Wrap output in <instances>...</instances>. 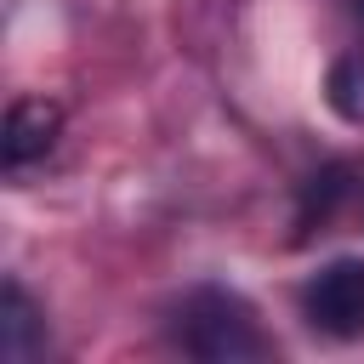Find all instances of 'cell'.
Returning <instances> with one entry per match:
<instances>
[{"instance_id":"8992f818","label":"cell","mask_w":364,"mask_h":364,"mask_svg":"<svg viewBox=\"0 0 364 364\" xmlns=\"http://www.w3.org/2000/svg\"><path fill=\"white\" fill-rule=\"evenodd\" d=\"M341 188H347V171L341 165H324L307 188H301V216H296V228H313V222H330V210H336V199H341Z\"/></svg>"},{"instance_id":"6da1fadb","label":"cell","mask_w":364,"mask_h":364,"mask_svg":"<svg viewBox=\"0 0 364 364\" xmlns=\"http://www.w3.org/2000/svg\"><path fill=\"white\" fill-rule=\"evenodd\" d=\"M182 347L205 364H250V358H267L273 341L262 336L256 313L233 296V290H193L188 307H182Z\"/></svg>"},{"instance_id":"52a82bcc","label":"cell","mask_w":364,"mask_h":364,"mask_svg":"<svg viewBox=\"0 0 364 364\" xmlns=\"http://www.w3.org/2000/svg\"><path fill=\"white\" fill-rule=\"evenodd\" d=\"M358 40H364V0H358Z\"/></svg>"},{"instance_id":"5b68a950","label":"cell","mask_w":364,"mask_h":364,"mask_svg":"<svg viewBox=\"0 0 364 364\" xmlns=\"http://www.w3.org/2000/svg\"><path fill=\"white\" fill-rule=\"evenodd\" d=\"M324 102H330V108H336L347 125H364V40L330 63V80H324Z\"/></svg>"},{"instance_id":"277c9868","label":"cell","mask_w":364,"mask_h":364,"mask_svg":"<svg viewBox=\"0 0 364 364\" xmlns=\"http://www.w3.org/2000/svg\"><path fill=\"white\" fill-rule=\"evenodd\" d=\"M46 347V318H40V307L28 301V290L17 284V279H6V290H0V353L11 358V364H23V358H34Z\"/></svg>"},{"instance_id":"3957f363","label":"cell","mask_w":364,"mask_h":364,"mask_svg":"<svg viewBox=\"0 0 364 364\" xmlns=\"http://www.w3.org/2000/svg\"><path fill=\"white\" fill-rule=\"evenodd\" d=\"M63 136V108L51 97H17L6 108V131H0V159L6 171H28L40 165Z\"/></svg>"},{"instance_id":"7a4b0ae2","label":"cell","mask_w":364,"mask_h":364,"mask_svg":"<svg viewBox=\"0 0 364 364\" xmlns=\"http://www.w3.org/2000/svg\"><path fill=\"white\" fill-rule=\"evenodd\" d=\"M301 313L313 330L336 336V341H353L364 336V262L358 256H341L330 267H318L301 290Z\"/></svg>"}]
</instances>
